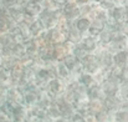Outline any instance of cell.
Here are the masks:
<instances>
[{"mask_svg":"<svg viewBox=\"0 0 128 122\" xmlns=\"http://www.w3.org/2000/svg\"><path fill=\"white\" fill-rule=\"evenodd\" d=\"M65 87H66L65 82L60 79H57V77H55V79H52L47 82L45 91L47 92V95L52 100H55V98H57V97H60L65 93Z\"/></svg>","mask_w":128,"mask_h":122,"instance_id":"obj_1","label":"cell"},{"mask_svg":"<svg viewBox=\"0 0 128 122\" xmlns=\"http://www.w3.org/2000/svg\"><path fill=\"white\" fill-rule=\"evenodd\" d=\"M58 18H60V13L42 10V13L39 15L38 19H39V21L42 24L44 29L47 31V30H51V29L56 28L57 21H58Z\"/></svg>","mask_w":128,"mask_h":122,"instance_id":"obj_2","label":"cell"},{"mask_svg":"<svg viewBox=\"0 0 128 122\" xmlns=\"http://www.w3.org/2000/svg\"><path fill=\"white\" fill-rule=\"evenodd\" d=\"M60 15L62 18H65L67 21L72 23L74 20H76L78 16H81L80 14V5L76 3H66L64 4V6L60 10Z\"/></svg>","mask_w":128,"mask_h":122,"instance_id":"obj_3","label":"cell"},{"mask_svg":"<svg viewBox=\"0 0 128 122\" xmlns=\"http://www.w3.org/2000/svg\"><path fill=\"white\" fill-rule=\"evenodd\" d=\"M94 55L98 59V62H100L101 69H108L110 70L113 66V55L111 52H108L106 50V47L98 46V49L96 50Z\"/></svg>","mask_w":128,"mask_h":122,"instance_id":"obj_4","label":"cell"},{"mask_svg":"<svg viewBox=\"0 0 128 122\" xmlns=\"http://www.w3.org/2000/svg\"><path fill=\"white\" fill-rule=\"evenodd\" d=\"M81 64L84 66V71L87 72V74H91V75H94L101 69L98 59H97V56L94 54H87L82 59Z\"/></svg>","mask_w":128,"mask_h":122,"instance_id":"obj_5","label":"cell"},{"mask_svg":"<svg viewBox=\"0 0 128 122\" xmlns=\"http://www.w3.org/2000/svg\"><path fill=\"white\" fill-rule=\"evenodd\" d=\"M72 44L70 42H64V44H58V45H54V52H52V57L55 62L62 61L68 54H71L72 50Z\"/></svg>","mask_w":128,"mask_h":122,"instance_id":"obj_6","label":"cell"},{"mask_svg":"<svg viewBox=\"0 0 128 122\" xmlns=\"http://www.w3.org/2000/svg\"><path fill=\"white\" fill-rule=\"evenodd\" d=\"M5 14L6 16L9 18V20L15 24V25H19L22 23L24 18H25V14H24V10L21 6L19 5H15V6H11V8H8L5 9Z\"/></svg>","mask_w":128,"mask_h":122,"instance_id":"obj_7","label":"cell"},{"mask_svg":"<svg viewBox=\"0 0 128 122\" xmlns=\"http://www.w3.org/2000/svg\"><path fill=\"white\" fill-rule=\"evenodd\" d=\"M22 10H24L25 16H28V18H30V19H38L39 15L42 13L44 8H42V5H41V3L29 1V3L22 8Z\"/></svg>","mask_w":128,"mask_h":122,"instance_id":"obj_8","label":"cell"},{"mask_svg":"<svg viewBox=\"0 0 128 122\" xmlns=\"http://www.w3.org/2000/svg\"><path fill=\"white\" fill-rule=\"evenodd\" d=\"M47 36H48V40L52 45H58V44H64L67 41V33L60 30L58 28H54L51 30H47Z\"/></svg>","mask_w":128,"mask_h":122,"instance_id":"obj_9","label":"cell"},{"mask_svg":"<svg viewBox=\"0 0 128 122\" xmlns=\"http://www.w3.org/2000/svg\"><path fill=\"white\" fill-rule=\"evenodd\" d=\"M108 18L117 24H122L123 21H126L128 19L127 9L124 6H114L113 9H111L108 11Z\"/></svg>","mask_w":128,"mask_h":122,"instance_id":"obj_10","label":"cell"},{"mask_svg":"<svg viewBox=\"0 0 128 122\" xmlns=\"http://www.w3.org/2000/svg\"><path fill=\"white\" fill-rule=\"evenodd\" d=\"M24 71H25V67L18 62L15 66H12L9 72H10V86H18L20 81L22 80V76H24Z\"/></svg>","mask_w":128,"mask_h":122,"instance_id":"obj_11","label":"cell"},{"mask_svg":"<svg viewBox=\"0 0 128 122\" xmlns=\"http://www.w3.org/2000/svg\"><path fill=\"white\" fill-rule=\"evenodd\" d=\"M21 97H22V93L18 86L8 87L6 95H5V101L10 102L11 105H19V103H21Z\"/></svg>","mask_w":128,"mask_h":122,"instance_id":"obj_12","label":"cell"},{"mask_svg":"<svg viewBox=\"0 0 128 122\" xmlns=\"http://www.w3.org/2000/svg\"><path fill=\"white\" fill-rule=\"evenodd\" d=\"M80 45L84 47V50H85L87 54H94L96 52V50L98 49V41H97V38H93V36H90V35H87L85 34L84 35V38H82V40L80 42Z\"/></svg>","mask_w":128,"mask_h":122,"instance_id":"obj_13","label":"cell"},{"mask_svg":"<svg viewBox=\"0 0 128 122\" xmlns=\"http://www.w3.org/2000/svg\"><path fill=\"white\" fill-rule=\"evenodd\" d=\"M101 90H102V93L104 97H108V96H116L117 92H118V83L114 81H112L111 79H107L104 82H102L101 85Z\"/></svg>","mask_w":128,"mask_h":122,"instance_id":"obj_14","label":"cell"},{"mask_svg":"<svg viewBox=\"0 0 128 122\" xmlns=\"http://www.w3.org/2000/svg\"><path fill=\"white\" fill-rule=\"evenodd\" d=\"M55 70H56V77L62 80L65 82H68L70 80H72V76H71V71L65 66V64L62 61H58L55 64Z\"/></svg>","mask_w":128,"mask_h":122,"instance_id":"obj_15","label":"cell"},{"mask_svg":"<svg viewBox=\"0 0 128 122\" xmlns=\"http://www.w3.org/2000/svg\"><path fill=\"white\" fill-rule=\"evenodd\" d=\"M128 64V51L127 50H121L113 54V66L124 70Z\"/></svg>","mask_w":128,"mask_h":122,"instance_id":"obj_16","label":"cell"},{"mask_svg":"<svg viewBox=\"0 0 128 122\" xmlns=\"http://www.w3.org/2000/svg\"><path fill=\"white\" fill-rule=\"evenodd\" d=\"M72 25L82 34L85 35L86 33L88 31V28L91 26V19L88 16H78L76 20L72 21Z\"/></svg>","mask_w":128,"mask_h":122,"instance_id":"obj_17","label":"cell"},{"mask_svg":"<svg viewBox=\"0 0 128 122\" xmlns=\"http://www.w3.org/2000/svg\"><path fill=\"white\" fill-rule=\"evenodd\" d=\"M86 96L88 98V101H93V100H103L104 96L102 93V90H101V86L94 83L90 87L86 88Z\"/></svg>","mask_w":128,"mask_h":122,"instance_id":"obj_18","label":"cell"},{"mask_svg":"<svg viewBox=\"0 0 128 122\" xmlns=\"http://www.w3.org/2000/svg\"><path fill=\"white\" fill-rule=\"evenodd\" d=\"M104 28H106V23L100 21V20H91V26L88 28V31L86 34L90 36L97 38L104 30Z\"/></svg>","mask_w":128,"mask_h":122,"instance_id":"obj_19","label":"cell"},{"mask_svg":"<svg viewBox=\"0 0 128 122\" xmlns=\"http://www.w3.org/2000/svg\"><path fill=\"white\" fill-rule=\"evenodd\" d=\"M82 38H84V35L72 25V23H71V25H70V28H68V31H67V42H70V44H72V45H76V44H80L81 40H82Z\"/></svg>","mask_w":128,"mask_h":122,"instance_id":"obj_20","label":"cell"},{"mask_svg":"<svg viewBox=\"0 0 128 122\" xmlns=\"http://www.w3.org/2000/svg\"><path fill=\"white\" fill-rule=\"evenodd\" d=\"M22 47H24V51L28 56L30 57H38V51H39V47L36 45V41L34 39H30V40L22 42Z\"/></svg>","mask_w":128,"mask_h":122,"instance_id":"obj_21","label":"cell"},{"mask_svg":"<svg viewBox=\"0 0 128 122\" xmlns=\"http://www.w3.org/2000/svg\"><path fill=\"white\" fill-rule=\"evenodd\" d=\"M103 102L102 100H93V101H88L87 105V112L92 113V115H98L101 111H103Z\"/></svg>","mask_w":128,"mask_h":122,"instance_id":"obj_22","label":"cell"},{"mask_svg":"<svg viewBox=\"0 0 128 122\" xmlns=\"http://www.w3.org/2000/svg\"><path fill=\"white\" fill-rule=\"evenodd\" d=\"M29 31H30V34H31V38L32 39H35V38H38L39 35H41L44 31H45V29H44L42 24L39 21V19H35L29 26Z\"/></svg>","mask_w":128,"mask_h":122,"instance_id":"obj_23","label":"cell"},{"mask_svg":"<svg viewBox=\"0 0 128 122\" xmlns=\"http://www.w3.org/2000/svg\"><path fill=\"white\" fill-rule=\"evenodd\" d=\"M108 79H111L112 81L117 82L118 85L122 81L126 80V79H124V72H123V70H122V69H118V67H116V66H112V67L110 69V76H108Z\"/></svg>","mask_w":128,"mask_h":122,"instance_id":"obj_24","label":"cell"},{"mask_svg":"<svg viewBox=\"0 0 128 122\" xmlns=\"http://www.w3.org/2000/svg\"><path fill=\"white\" fill-rule=\"evenodd\" d=\"M41 5H42L44 10L56 11V13H60L61 8L64 6V4H61V3L57 1V0H42V1H41Z\"/></svg>","mask_w":128,"mask_h":122,"instance_id":"obj_25","label":"cell"},{"mask_svg":"<svg viewBox=\"0 0 128 122\" xmlns=\"http://www.w3.org/2000/svg\"><path fill=\"white\" fill-rule=\"evenodd\" d=\"M112 39H113V34H112L110 30H107L106 28H104V30L97 36L98 45H100V46H103V47H106L107 45H110V42L112 41Z\"/></svg>","mask_w":128,"mask_h":122,"instance_id":"obj_26","label":"cell"},{"mask_svg":"<svg viewBox=\"0 0 128 122\" xmlns=\"http://www.w3.org/2000/svg\"><path fill=\"white\" fill-rule=\"evenodd\" d=\"M76 81L78 82L81 86H84V87H90V86H92V85H94L96 82H94V79H93V75H91V74H87V72H82L77 79H76Z\"/></svg>","mask_w":128,"mask_h":122,"instance_id":"obj_27","label":"cell"},{"mask_svg":"<svg viewBox=\"0 0 128 122\" xmlns=\"http://www.w3.org/2000/svg\"><path fill=\"white\" fill-rule=\"evenodd\" d=\"M12 25H14V24L9 20V18L6 16L5 13H4L2 15H0V35L9 33V30L11 29Z\"/></svg>","mask_w":128,"mask_h":122,"instance_id":"obj_28","label":"cell"},{"mask_svg":"<svg viewBox=\"0 0 128 122\" xmlns=\"http://www.w3.org/2000/svg\"><path fill=\"white\" fill-rule=\"evenodd\" d=\"M117 96L121 101H128V80H124L120 83Z\"/></svg>","mask_w":128,"mask_h":122,"instance_id":"obj_29","label":"cell"},{"mask_svg":"<svg viewBox=\"0 0 128 122\" xmlns=\"http://www.w3.org/2000/svg\"><path fill=\"white\" fill-rule=\"evenodd\" d=\"M110 76V70L108 69H100L94 75H93V79H94V82L97 85H101L102 82H104Z\"/></svg>","mask_w":128,"mask_h":122,"instance_id":"obj_30","label":"cell"},{"mask_svg":"<svg viewBox=\"0 0 128 122\" xmlns=\"http://www.w3.org/2000/svg\"><path fill=\"white\" fill-rule=\"evenodd\" d=\"M98 6V4H94L92 1H88L84 5H80V14L81 16H90L91 13Z\"/></svg>","mask_w":128,"mask_h":122,"instance_id":"obj_31","label":"cell"},{"mask_svg":"<svg viewBox=\"0 0 128 122\" xmlns=\"http://www.w3.org/2000/svg\"><path fill=\"white\" fill-rule=\"evenodd\" d=\"M113 122H128V110L118 108L113 113Z\"/></svg>","mask_w":128,"mask_h":122,"instance_id":"obj_32","label":"cell"},{"mask_svg":"<svg viewBox=\"0 0 128 122\" xmlns=\"http://www.w3.org/2000/svg\"><path fill=\"white\" fill-rule=\"evenodd\" d=\"M71 54L78 60V61H82V59L85 57L86 55H87V52H86L85 50H84V47L80 45V44H76V45H74L72 46V50H71Z\"/></svg>","mask_w":128,"mask_h":122,"instance_id":"obj_33","label":"cell"},{"mask_svg":"<svg viewBox=\"0 0 128 122\" xmlns=\"http://www.w3.org/2000/svg\"><path fill=\"white\" fill-rule=\"evenodd\" d=\"M0 85L10 87V72L2 66H0Z\"/></svg>","mask_w":128,"mask_h":122,"instance_id":"obj_34","label":"cell"},{"mask_svg":"<svg viewBox=\"0 0 128 122\" xmlns=\"http://www.w3.org/2000/svg\"><path fill=\"white\" fill-rule=\"evenodd\" d=\"M62 62L65 64V66H66L70 71H72V69L76 66V64L78 62V60H77V59H76L72 54H68V55H67V56H66V57L62 60Z\"/></svg>","mask_w":128,"mask_h":122,"instance_id":"obj_35","label":"cell"},{"mask_svg":"<svg viewBox=\"0 0 128 122\" xmlns=\"http://www.w3.org/2000/svg\"><path fill=\"white\" fill-rule=\"evenodd\" d=\"M98 6L101 8V9H103V10H106L107 13L111 10V9H113L116 5H114V3H113V0H102L100 4H98Z\"/></svg>","mask_w":128,"mask_h":122,"instance_id":"obj_36","label":"cell"},{"mask_svg":"<svg viewBox=\"0 0 128 122\" xmlns=\"http://www.w3.org/2000/svg\"><path fill=\"white\" fill-rule=\"evenodd\" d=\"M18 4H19V0H0V5H1L4 9L15 6V5H18Z\"/></svg>","mask_w":128,"mask_h":122,"instance_id":"obj_37","label":"cell"},{"mask_svg":"<svg viewBox=\"0 0 128 122\" xmlns=\"http://www.w3.org/2000/svg\"><path fill=\"white\" fill-rule=\"evenodd\" d=\"M113 3L116 6H124L126 8L128 5V0H113Z\"/></svg>","mask_w":128,"mask_h":122,"instance_id":"obj_38","label":"cell"},{"mask_svg":"<svg viewBox=\"0 0 128 122\" xmlns=\"http://www.w3.org/2000/svg\"><path fill=\"white\" fill-rule=\"evenodd\" d=\"M90 0H76V3L78 4V5H84V4H86V3H88Z\"/></svg>","mask_w":128,"mask_h":122,"instance_id":"obj_39","label":"cell"},{"mask_svg":"<svg viewBox=\"0 0 128 122\" xmlns=\"http://www.w3.org/2000/svg\"><path fill=\"white\" fill-rule=\"evenodd\" d=\"M90 1H92V3H94V4H100L102 0H90Z\"/></svg>","mask_w":128,"mask_h":122,"instance_id":"obj_40","label":"cell"},{"mask_svg":"<svg viewBox=\"0 0 128 122\" xmlns=\"http://www.w3.org/2000/svg\"><path fill=\"white\" fill-rule=\"evenodd\" d=\"M66 3H76V0H65V4ZM77 4V3H76Z\"/></svg>","mask_w":128,"mask_h":122,"instance_id":"obj_41","label":"cell"},{"mask_svg":"<svg viewBox=\"0 0 128 122\" xmlns=\"http://www.w3.org/2000/svg\"><path fill=\"white\" fill-rule=\"evenodd\" d=\"M30 1H35V3H41L42 0H30Z\"/></svg>","mask_w":128,"mask_h":122,"instance_id":"obj_42","label":"cell"},{"mask_svg":"<svg viewBox=\"0 0 128 122\" xmlns=\"http://www.w3.org/2000/svg\"><path fill=\"white\" fill-rule=\"evenodd\" d=\"M1 61H2V56H1V54H0V66H1Z\"/></svg>","mask_w":128,"mask_h":122,"instance_id":"obj_43","label":"cell"},{"mask_svg":"<svg viewBox=\"0 0 128 122\" xmlns=\"http://www.w3.org/2000/svg\"><path fill=\"white\" fill-rule=\"evenodd\" d=\"M126 9H127V18H128V5L126 6Z\"/></svg>","mask_w":128,"mask_h":122,"instance_id":"obj_44","label":"cell"}]
</instances>
